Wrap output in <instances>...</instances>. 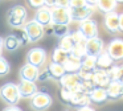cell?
<instances>
[{"label":"cell","instance_id":"cell-1","mask_svg":"<svg viewBox=\"0 0 123 111\" xmlns=\"http://www.w3.org/2000/svg\"><path fill=\"white\" fill-rule=\"evenodd\" d=\"M27 8L21 4L13 5L11 9L8 11V15H7V20H8V24L12 26V28H23L27 21Z\"/></svg>","mask_w":123,"mask_h":111},{"label":"cell","instance_id":"cell-2","mask_svg":"<svg viewBox=\"0 0 123 111\" xmlns=\"http://www.w3.org/2000/svg\"><path fill=\"white\" fill-rule=\"evenodd\" d=\"M0 97L7 105L9 106H16L17 102L20 100V94H19V89L17 85L13 82H8L4 83L3 86L0 87Z\"/></svg>","mask_w":123,"mask_h":111},{"label":"cell","instance_id":"cell-3","mask_svg":"<svg viewBox=\"0 0 123 111\" xmlns=\"http://www.w3.org/2000/svg\"><path fill=\"white\" fill-rule=\"evenodd\" d=\"M103 25L107 32L110 33H118L123 31V13L110 12L105 13Z\"/></svg>","mask_w":123,"mask_h":111},{"label":"cell","instance_id":"cell-4","mask_svg":"<svg viewBox=\"0 0 123 111\" xmlns=\"http://www.w3.org/2000/svg\"><path fill=\"white\" fill-rule=\"evenodd\" d=\"M29 103L31 107L35 111H45L46 108H49L53 103V99H52L50 94L44 91H37L33 97L29 98Z\"/></svg>","mask_w":123,"mask_h":111},{"label":"cell","instance_id":"cell-5","mask_svg":"<svg viewBox=\"0 0 123 111\" xmlns=\"http://www.w3.org/2000/svg\"><path fill=\"white\" fill-rule=\"evenodd\" d=\"M60 83L64 89L69 90L72 94L74 92H85L81 85V79L78 78L77 74H69L65 73V75H62V78L60 79Z\"/></svg>","mask_w":123,"mask_h":111},{"label":"cell","instance_id":"cell-6","mask_svg":"<svg viewBox=\"0 0 123 111\" xmlns=\"http://www.w3.org/2000/svg\"><path fill=\"white\" fill-rule=\"evenodd\" d=\"M50 17L52 24H58V25H69L72 23L69 13V8L64 7H53L50 8Z\"/></svg>","mask_w":123,"mask_h":111},{"label":"cell","instance_id":"cell-7","mask_svg":"<svg viewBox=\"0 0 123 111\" xmlns=\"http://www.w3.org/2000/svg\"><path fill=\"white\" fill-rule=\"evenodd\" d=\"M23 28H24V31H25V33H27V36H28V38H29L31 42L38 41V40H41L44 36V26L40 25L38 23H36L35 20L25 21Z\"/></svg>","mask_w":123,"mask_h":111},{"label":"cell","instance_id":"cell-8","mask_svg":"<svg viewBox=\"0 0 123 111\" xmlns=\"http://www.w3.org/2000/svg\"><path fill=\"white\" fill-rule=\"evenodd\" d=\"M105 50V44L103 40L101 37H93V38H87L85 41V52L86 56H91V57H98L102 52Z\"/></svg>","mask_w":123,"mask_h":111},{"label":"cell","instance_id":"cell-9","mask_svg":"<svg viewBox=\"0 0 123 111\" xmlns=\"http://www.w3.org/2000/svg\"><path fill=\"white\" fill-rule=\"evenodd\" d=\"M27 63L40 69L46 62V50L43 48H32L27 54Z\"/></svg>","mask_w":123,"mask_h":111},{"label":"cell","instance_id":"cell-10","mask_svg":"<svg viewBox=\"0 0 123 111\" xmlns=\"http://www.w3.org/2000/svg\"><path fill=\"white\" fill-rule=\"evenodd\" d=\"M106 53L112 61H120L123 58V40L114 38L106 48Z\"/></svg>","mask_w":123,"mask_h":111},{"label":"cell","instance_id":"cell-11","mask_svg":"<svg viewBox=\"0 0 123 111\" xmlns=\"http://www.w3.org/2000/svg\"><path fill=\"white\" fill-rule=\"evenodd\" d=\"M81 33L85 36V38H93V37H97V33H98V24H97L95 20H91V18H86V20L81 21L80 25H78V29Z\"/></svg>","mask_w":123,"mask_h":111},{"label":"cell","instance_id":"cell-12","mask_svg":"<svg viewBox=\"0 0 123 111\" xmlns=\"http://www.w3.org/2000/svg\"><path fill=\"white\" fill-rule=\"evenodd\" d=\"M38 73H40V69L33 66V65H29V63L23 65L21 69H20V71H19L20 79H21V81H28V82H36L37 81Z\"/></svg>","mask_w":123,"mask_h":111},{"label":"cell","instance_id":"cell-13","mask_svg":"<svg viewBox=\"0 0 123 111\" xmlns=\"http://www.w3.org/2000/svg\"><path fill=\"white\" fill-rule=\"evenodd\" d=\"M94 9H91V8H89L87 5H85L83 7H78V8H69V13H70V18H72V21H83L86 20V18H90L91 13H93Z\"/></svg>","mask_w":123,"mask_h":111},{"label":"cell","instance_id":"cell-14","mask_svg":"<svg viewBox=\"0 0 123 111\" xmlns=\"http://www.w3.org/2000/svg\"><path fill=\"white\" fill-rule=\"evenodd\" d=\"M17 89H19V94L20 97L24 98H31L38 91L37 86H36V82H28V81H20V83L17 85Z\"/></svg>","mask_w":123,"mask_h":111},{"label":"cell","instance_id":"cell-15","mask_svg":"<svg viewBox=\"0 0 123 111\" xmlns=\"http://www.w3.org/2000/svg\"><path fill=\"white\" fill-rule=\"evenodd\" d=\"M91 81H93V83H94V86H95V87H101V89L106 90V87L110 85L111 79H110L107 71H102V70H97V69H95Z\"/></svg>","mask_w":123,"mask_h":111},{"label":"cell","instance_id":"cell-16","mask_svg":"<svg viewBox=\"0 0 123 111\" xmlns=\"http://www.w3.org/2000/svg\"><path fill=\"white\" fill-rule=\"evenodd\" d=\"M106 94H107V99H112V100L119 99L123 95V82L111 81L110 85L106 87Z\"/></svg>","mask_w":123,"mask_h":111},{"label":"cell","instance_id":"cell-17","mask_svg":"<svg viewBox=\"0 0 123 111\" xmlns=\"http://www.w3.org/2000/svg\"><path fill=\"white\" fill-rule=\"evenodd\" d=\"M33 20L36 23H38L40 25L43 26H46L49 24H52V17H50V9L46 8L45 5L38 9H36V13H35V18Z\"/></svg>","mask_w":123,"mask_h":111},{"label":"cell","instance_id":"cell-18","mask_svg":"<svg viewBox=\"0 0 123 111\" xmlns=\"http://www.w3.org/2000/svg\"><path fill=\"white\" fill-rule=\"evenodd\" d=\"M112 66H114V61H112L111 58L109 57V54L103 50V52L97 57L95 69L97 70H102V71H109Z\"/></svg>","mask_w":123,"mask_h":111},{"label":"cell","instance_id":"cell-19","mask_svg":"<svg viewBox=\"0 0 123 111\" xmlns=\"http://www.w3.org/2000/svg\"><path fill=\"white\" fill-rule=\"evenodd\" d=\"M62 66H64V69H65V73L77 74L78 70L81 69V58H77L75 56H73L69 53V57H68V60L65 61V63Z\"/></svg>","mask_w":123,"mask_h":111},{"label":"cell","instance_id":"cell-20","mask_svg":"<svg viewBox=\"0 0 123 111\" xmlns=\"http://www.w3.org/2000/svg\"><path fill=\"white\" fill-rule=\"evenodd\" d=\"M70 106L80 108V107H85V106H90V99H89V94L86 92H74L70 97Z\"/></svg>","mask_w":123,"mask_h":111},{"label":"cell","instance_id":"cell-21","mask_svg":"<svg viewBox=\"0 0 123 111\" xmlns=\"http://www.w3.org/2000/svg\"><path fill=\"white\" fill-rule=\"evenodd\" d=\"M89 99L90 102L97 103V105H102L107 100V94L106 90L101 89V87H94L90 92H89Z\"/></svg>","mask_w":123,"mask_h":111},{"label":"cell","instance_id":"cell-22","mask_svg":"<svg viewBox=\"0 0 123 111\" xmlns=\"http://www.w3.org/2000/svg\"><path fill=\"white\" fill-rule=\"evenodd\" d=\"M68 57H69V53L61 50L58 46H56V48L53 49V52H52V62H53V63L64 65L65 61L68 60Z\"/></svg>","mask_w":123,"mask_h":111},{"label":"cell","instance_id":"cell-23","mask_svg":"<svg viewBox=\"0 0 123 111\" xmlns=\"http://www.w3.org/2000/svg\"><path fill=\"white\" fill-rule=\"evenodd\" d=\"M48 70L50 73V78H54V79H61L62 75H65V69L62 65H58V63H53L50 62V65L48 66Z\"/></svg>","mask_w":123,"mask_h":111},{"label":"cell","instance_id":"cell-24","mask_svg":"<svg viewBox=\"0 0 123 111\" xmlns=\"http://www.w3.org/2000/svg\"><path fill=\"white\" fill-rule=\"evenodd\" d=\"M118 7V3L114 0H102V1H97V8L101 9L105 13H110L114 12L115 8Z\"/></svg>","mask_w":123,"mask_h":111},{"label":"cell","instance_id":"cell-25","mask_svg":"<svg viewBox=\"0 0 123 111\" xmlns=\"http://www.w3.org/2000/svg\"><path fill=\"white\" fill-rule=\"evenodd\" d=\"M20 46V42L17 41V38L15 37V34H9L6 38H3V48H6L9 52H15L17 48Z\"/></svg>","mask_w":123,"mask_h":111},{"label":"cell","instance_id":"cell-26","mask_svg":"<svg viewBox=\"0 0 123 111\" xmlns=\"http://www.w3.org/2000/svg\"><path fill=\"white\" fill-rule=\"evenodd\" d=\"M73 46H74V42H73L70 34H66V36H64V37L60 38L58 48L61 50H64V52H66V53H70V52H72V49H73Z\"/></svg>","mask_w":123,"mask_h":111},{"label":"cell","instance_id":"cell-27","mask_svg":"<svg viewBox=\"0 0 123 111\" xmlns=\"http://www.w3.org/2000/svg\"><path fill=\"white\" fill-rule=\"evenodd\" d=\"M107 74H109L110 79L111 81H115V82H122V77H123V68L120 65H114L111 69H110L109 71H107Z\"/></svg>","mask_w":123,"mask_h":111},{"label":"cell","instance_id":"cell-28","mask_svg":"<svg viewBox=\"0 0 123 111\" xmlns=\"http://www.w3.org/2000/svg\"><path fill=\"white\" fill-rule=\"evenodd\" d=\"M52 32L57 37H64L69 34V25H58V24H52Z\"/></svg>","mask_w":123,"mask_h":111},{"label":"cell","instance_id":"cell-29","mask_svg":"<svg viewBox=\"0 0 123 111\" xmlns=\"http://www.w3.org/2000/svg\"><path fill=\"white\" fill-rule=\"evenodd\" d=\"M93 74H94L93 69H87V68H82V66H81V69L78 70L77 75L81 81H91Z\"/></svg>","mask_w":123,"mask_h":111},{"label":"cell","instance_id":"cell-30","mask_svg":"<svg viewBox=\"0 0 123 111\" xmlns=\"http://www.w3.org/2000/svg\"><path fill=\"white\" fill-rule=\"evenodd\" d=\"M70 54H73V56H75L77 58H81V60H82V58L86 56V52H85V42H82V44H74V46H73Z\"/></svg>","mask_w":123,"mask_h":111},{"label":"cell","instance_id":"cell-31","mask_svg":"<svg viewBox=\"0 0 123 111\" xmlns=\"http://www.w3.org/2000/svg\"><path fill=\"white\" fill-rule=\"evenodd\" d=\"M95 61H97V57L85 56V57L81 60V66H82V68H87V69H93V70H95Z\"/></svg>","mask_w":123,"mask_h":111},{"label":"cell","instance_id":"cell-32","mask_svg":"<svg viewBox=\"0 0 123 111\" xmlns=\"http://www.w3.org/2000/svg\"><path fill=\"white\" fill-rule=\"evenodd\" d=\"M15 37L17 38V41L20 42V45H27V44H29V38H28V36H27V33H25V31H24V28H19L16 31V33H15Z\"/></svg>","mask_w":123,"mask_h":111},{"label":"cell","instance_id":"cell-33","mask_svg":"<svg viewBox=\"0 0 123 111\" xmlns=\"http://www.w3.org/2000/svg\"><path fill=\"white\" fill-rule=\"evenodd\" d=\"M11 68H9V62L3 57V56H0V77L3 75H7L9 73Z\"/></svg>","mask_w":123,"mask_h":111},{"label":"cell","instance_id":"cell-34","mask_svg":"<svg viewBox=\"0 0 123 111\" xmlns=\"http://www.w3.org/2000/svg\"><path fill=\"white\" fill-rule=\"evenodd\" d=\"M70 37H72V40H73V42H74V44H82V42H85V41H86L85 36H83V34L81 33L80 31H74V32H72Z\"/></svg>","mask_w":123,"mask_h":111},{"label":"cell","instance_id":"cell-35","mask_svg":"<svg viewBox=\"0 0 123 111\" xmlns=\"http://www.w3.org/2000/svg\"><path fill=\"white\" fill-rule=\"evenodd\" d=\"M70 97H72V92H70L69 90H66V89H64V87H61V91H60V98H61L62 102H64V103H68V105H69Z\"/></svg>","mask_w":123,"mask_h":111},{"label":"cell","instance_id":"cell-36","mask_svg":"<svg viewBox=\"0 0 123 111\" xmlns=\"http://www.w3.org/2000/svg\"><path fill=\"white\" fill-rule=\"evenodd\" d=\"M49 78H50V73H49L48 68H45V69H43V70H40V73H38V77H37L38 81H40V82H45V81H48Z\"/></svg>","mask_w":123,"mask_h":111},{"label":"cell","instance_id":"cell-37","mask_svg":"<svg viewBox=\"0 0 123 111\" xmlns=\"http://www.w3.org/2000/svg\"><path fill=\"white\" fill-rule=\"evenodd\" d=\"M29 3V5L32 8H36V9H38V8H41V7H44L45 5V1H37V0H31V1H28Z\"/></svg>","mask_w":123,"mask_h":111},{"label":"cell","instance_id":"cell-38","mask_svg":"<svg viewBox=\"0 0 123 111\" xmlns=\"http://www.w3.org/2000/svg\"><path fill=\"white\" fill-rule=\"evenodd\" d=\"M85 1H80V0H74V1H69L68 8H78V7H83Z\"/></svg>","mask_w":123,"mask_h":111},{"label":"cell","instance_id":"cell-39","mask_svg":"<svg viewBox=\"0 0 123 111\" xmlns=\"http://www.w3.org/2000/svg\"><path fill=\"white\" fill-rule=\"evenodd\" d=\"M3 111H23L20 107H17V106H8V107H6Z\"/></svg>","mask_w":123,"mask_h":111},{"label":"cell","instance_id":"cell-40","mask_svg":"<svg viewBox=\"0 0 123 111\" xmlns=\"http://www.w3.org/2000/svg\"><path fill=\"white\" fill-rule=\"evenodd\" d=\"M77 111H95L93 107H90V106H85V107H80L77 108Z\"/></svg>","mask_w":123,"mask_h":111},{"label":"cell","instance_id":"cell-41","mask_svg":"<svg viewBox=\"0 0 123 111\" xmlns=\"http://www.w3.org/2000/svg\"><path fill=\"white\" fill-rule=\"evenodd\" d=\"M3 38H1V37H0V56H1V53H3Z\"/></svg>","mask_w":123,"mask_h":111}]
</instances>
